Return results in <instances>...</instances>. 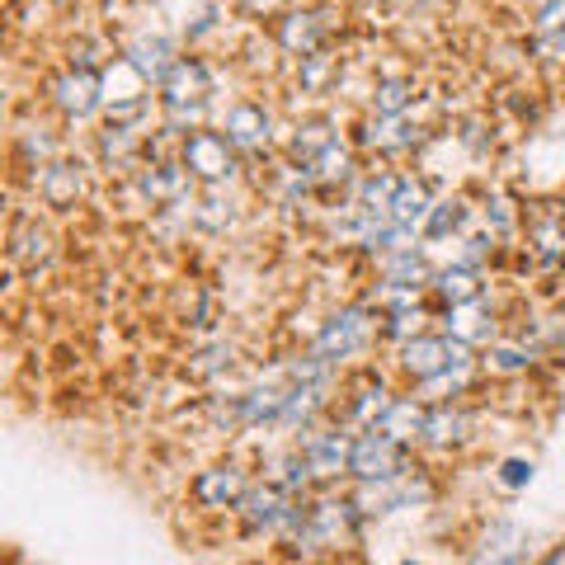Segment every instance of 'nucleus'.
<instances>
[{"mask_svg":"<svg viewBox=\"0 0 565 565\" xmlns=\"http://www.w3.org/2000/svg\"><path fill=\"white\" fill-rule=\"evenodd\" d=\"M476 359H481V353H471L467 344L448 340L444 330H424V334H415L411 344L396 349V373L411 386H424V382H434L438 373H448V367L476 363Z\"/></svg>","mask_w":565,"mask_h":565,"instance_id":"obj_4","label":"nucleus"},{"mask_svg":"<svg viewBox=\"0 0 565 565\" xmlns=\"http://www.w3.org/2000/svg\"><path fill=\"white\" fill-rule=\"evenodd\" d=\"M424 419H429V405H424L419 396H396L392 405H386V415L377 419V429L392 434L405 448H419L424 444Z\"/></svg>","mask_w":565,"mask_h":565,"instance_id":"obj_24","label":"nucleus"},{"mask_svg":"<svg viewBox=\"0 0 565 565\" xmlns=\"http://www.w3.org/2000/svg\"><path fill=\"white\" fill-rule=\"evenodd\" d=\"M486 226H490V236H504V232H514L519 226V212H514V203H509L504 193L486 199Z\"/></svg>","mask_w":565,"mask_h":565,"instance_id":"obj_33","label":"nucleus"},{"mask_svg":"<svg viewBox=\"0 0 565 565\" xmlns=\"http://www.w3.org/2000/svg\"><path fill=\"white\" fill-rule=\"evenodd\" d=\"M429 292L438 297V302H444V311H452V307L481 302V297H486V282H481V274L462 269V264H448V269L434 274V288H429Z\"/></svg>","mask_w":565,"mask_h":565,"instance_id":"obj_27","label":"nucleus"},{"mask_svg":"<svg viewBox=\"0 0 565 565\" xmlns=\"http://www.w3.org/2000/svg\"><path fill=\"white\" fill-rule=\"evenodd\" d=\"M292 448L307 457L316 490H326V486H334V481H344V476H349L353 434L344 429V424H316V429H307V434L292 438Z\"/></svg>","mask_w":565,"mask_h":565,"instance_id":"obj_6","label":"nucleus"},{"mask_svg":"<svg viewBox=\"0 0 565 565\" xmlns=\"http://www.w3.org/2000/svg\"><path fill=\"white\" fill-rule=\"evenodd\" d=\"M43 99L57 109L66 122H85L109 109V99H104V76H90V71H52L43 81Z\"/></svg>","mask_w":565,"mask_h":565,"instance_id":"obj_8","label":"nucleus"},{"mask_svg":"<svg viewBox=\"0 0 565 565\" xmlns=\"http://www.w3.org/2000/svg\"><path fill=\"white\" fill-rule=\"evenodd\" d=\"M494 311H490V302L481 297V302H467V307H452V311H444V334L448 340H457V344H467L471 353H481V349H490L494 344Z\"/></svg>","mask_w":565,"mask_h":565,"instance_id":"obj_19","label":"nucleus"},{"mask_svg":"<svg viewBox=\"0 0 565 565\" xmlns=\"http://www.w3.org/2000/svg\"><path fill=\"white\" fill-rule=\"evenodd\" d=\"M340 71V62L330 57V52H316V57H307V62H297V85H302L307 95H321L326 85H330V76Z\"/></svg>","mask_w":565,"mask_h":565,"instance_id":"obj_31","label":"nucleus"},{"mask_svg":"<svg viewBox=\"0 0 565 565\" xmlns=\"http://www.w3.org/2000/svg\"><path fill=\"white\" fill-rule=\"evenodd\" d=\"M533 47H537V57H542V62L565 66V29L556 33V39H533Z\"/></svg>","mask_w":565,"mask_h":565,"instance_id":"obj_34","label":"nucleus"},{"mask_svg":"<svg viewBox=\"0 0 565 565\" xmlns=\"http://www.w3.org/2000/svg\"><path fill=\"white\" fill-rule=\"evenodd\" d=\"M118 57L128 62V66L137 71V76H141V81H147L151 90H156V85H161V81L170 76V66L184 57V52H180V43H174L166 29H137L132 39L122 43Z\"/></svg>","mask_w":565,"mask_h":565,"instance_id":"obj_14","label":"nucleus"},{"mask_svg":"<svg viewBox=\"0 0 565 565\" xmlns=\"http://www.w3.org/2000/svg\"><path fill=\"white\" fill-rule=\"evenodd\" d=\"M255 486V476L245 462L226 457V462H212L189 481V500L203 509V514H236V504L245 500V490Z\"/></svg>","mask_w":565,"mask_h":565,"instance_id":"obj_7","label":"nucleus"},{"mask_svg":"<svg viewBox=\"0 0 565 565\" xmlns=\"http://www.w3.org/2000/svg\"><path fill=\"white\" fill-rule=\"evenodd\" d=\"M527 259L537 269H565V212H537L527 222Z\"/></svg>","mask_w":565,"mask_h":565,"instance_id":"obj_20","label":"nucleus"},{"mask_svg":"<svg viewBox=\"0 0 565 565\" xmlns=\"http://www.w3.org/2000/svg\"><path fill=\"white\" fill-rule=\"evenodd\" d=\"M533 363H537V349L523 340H494L490 349H481L486 377H523V373H533Z\"/></svg>","mask_w":565,"mask_h":565,"instance_id":"obj_25","label":"nucleus"},{"mask_svg":"<svg viewBox=\"0 0 565 565\" xmlns=\"http://www.w3.org/2000/svg\"><path fill=\"white\" fill-rule=\"evenodd\" d=\"M57 259V232L43 212H20L10 222V269H24L29 278H39L47 264Z\"/></svg>","mask_w":565,"mask_h":565,"instance_id":"obj_10","label":"nucleus"},{"mask_svg":"<svg viewBox=\"0 0 565 565\" xmlns=\"http://www.w3.org/2000/svg\"><path fill=\"white\" fill-rule=\"evenodd\" d=\"M533 546H527V527L514 519H490L481 537L467 546L462 565H533Z\"/></svg>","mask_w":565,"mask_h":565,"instance_id":"obj_11","label":"nucleus"},{"mask_svg":"<svg viewBox=\"0 0 565 565\" xmlns=\"http://www.w3.org/2000/svg\"><path fill=\"white\" fill-rule=\"evenodd\" d=\"M533 457H504L500 467H494V486L500 490H527L533 486Z\"/></svg>","mask_w":565,"mask_h":565,"instance_id":"obj_32","label":"nucleus"},{"mask_svg":"<svg viewBox=\"0 0 565 565\" xmlns=\"http://www.w3.org/2000/svg\"><path fill=\"white\" fill-rule=\"evenodd\" d=\"M415 109V81L411 76H377L367 90V114L377 118H411Z\"/></svg>","mask_w":565,"mask_h":565,"instance_id":"obj_26","label":"nucleus"},{"mask_svg":"<svg viewBox=\"0 0 565 565\" xmlns=\"http://www.w3.org/2000/svg\"><path fill=\"white\" fill-rule=\"evenodd\" d=\"M471 438V415L462 405H429V419H424V444L419 448H434V452H452Z\"/></svg>","mask_w":565,"mask_h":565,"instance_id":"obj_23","label":"nucleus"},{"mask_svg":"<svg viewBox=\"0 0 565 565\" xmlns=\"http://www.w3.org/2000/svg\"><path fill=\"white\" fill-rule=\"evenodd\" d=\"M85 189H90V170H85L81 156H62L47 170L33 174V193L47 212H71L85 203Z\"/></svg>","mask_w":565,"mask_h":565,"instance_id":"obj_12","label":"nucleus"},{"mask_svg":"<svg viewBox=\"0 0 565 565\" xmlns=\"http://www.w3.org/2000/svg\"><path fill=\"white\" fill-rule=\"evenodd\" d=\"M334 141H340V132H334L330 118H297L288 132H282V147H288L292 166H311L316 156H326Z\"/></svg>","mask_w":565,"mask_h":565,"instance_id":"obj_22","label":"nucleus"},{"mask_svg":"<svg viewBox=\"0 0 565 565\" xmlns=\"http://www.w3.org/2000/svg\"><path fill=\"white\" fill-rule=\"evenodd\" d=\"M415 471V448L396 444L382 429H359L349 448V481L353 486H392Z\"/></svg>","mask_w":565,"mask_h":565,"instance_id":"obj_2","label":"nucleus"},{"mask_svg":"<svg viewBox=\"0 0 565 565\" xmlns=\"http://www.w3.org/2000/svg\"><path fill=\"white\" fill-rule=\"evenodd\" d=\"M180 161L199 189H226L241 174V151L226 141L222 128H199L180 141Z\"/></svg>","mask_w":565,"mask_h":565,"instance_id":"obj_3","label":"nucleus"},{"mask_svg":"<svg viewBox=\"0 0 565 565\" xmlns=\"http://www.w3.org/2000/svg\"><path fill=\"white\" fill-rule=\"evenodd\" d=\"M222 132L241 151V161H245V156L269 151L274 137H278L274 132V109L264 99H236L232 109H226V118H222Z\"/></svg>","mask_w":565,"mask_h":565,"instance_id":"obj_13","label":"nucleus"},{"mask_svg":"<svg viewBox=\"0 0 565 565\" xmlns=\"http://www.w3.org/2000/svg\"><path fill=\"white\" fill-rule=\"evenodd\" d=\"M467 217H471V212H467L462 193H444V199L434 203L429 222H424V241H452L467 226Z\"/></svg>","mask_w":565,"mask_h":565,"instance_id":"obj_29","label":"nucleus"},{"mask_svg":"<svg viewBox=\"0 0 565 565\" xmlns=\"http://www.w3.org/2000/svg\"><path fill=\"white\" fill-rule=\"evenodd\" d=\"M434 274H438V264L419 250V245H411V250H396V255H386L377 259V278H382V288H401V292H424V288H434Z\"/></svg>","mask_w":565,"mask_h":565,"instance_id":"obj_18","label":"nucleus"},{"mask_svg":"<svg viewBox=\"0 0 565 565\" xmlns=\"http://www.w3.org/2000/svg\"><path fill=\"white\" fill-rule=\"evenodd\" d=\"M434 203H438V199L429 193V184H424L419 174H401V184H396V199H392V222L401 226V232L424 236V222H429Z\"/></svg>","mask_w":565,"mask_h":565,"instance_id":"obj_21","label":"nucleus"},{"mask_svg":"<svg viewBox=\"0 0 565 565\" xmlns=\"http://www.w3.org/2000/svg\"><path fill=\"white\" fill-rule=\"evenodd\" d=\"M274 43L288 52V57L307 62L316 52H326V20L321 10H288L274 20Z\"/></svg>","mask_w":565,"mask_h":565,"instance_id":"obj_16","label":"nucleus"},{"mask_svg":"<svg viewBox=\"0 0 565 565\" xmlns=\"http://www.w3.org/2000/svg\"><path fill=\"white\" fill-rule=\"evenodd\" d=\"M14 156L29 166V170H47L52 161H62V141L52 128H43V122H33V128H20L14 132Z\"/></svg>","mask_w":565,"mask_h":565,"instance_id":"obj_28","label":"nucleus"},{"mask_svg":"<svg viewBox=\"0 0 565 565\" xmlns=\"http://www.w3.org/2000/svg\"><path fill=\"white\" fill-rule=\"evenodd\" d=\"M424 141H429V132H424L415 118H377V114H367L363 128H359V147L382 151V156L415 151V147H424Z\"/></svg>","mask_w":565,"mask_h":565,"instance_id":"obj_17","label":"nucleus"},{"mask_svg":"<svg viewBox=\"0 0 565 565\" xmlns=\"http://www.w3.org/2000/svg\"><path fill=\"white\" fill-rule=\"evenodd\" d=\"M382 334V311H373V302H349L340 311H330L311 334V353L326 359L330 367L353 363L359 353L373 349V340Z\"/></svg>","mask_w":565,"mask_h":565,"instance_id":"obj_1","label":"nucleus"},{"mask_svg":"<svg viewBox=\"0 0 565 565\" xmlns=\"http://www.w3.org/2000/svg\"><path fill=\"white\" fill-rule=\"evenodd\" d=\"M141 193L151 199V207H189L193 203V174L184 170L180 156H166V161H147L137 170Z\"/></svg>","mask_w":565,"mask_h":565,"instance_id":"obj_15","label":"nucleus"},{"mask_svg":"<svg viewBox=\"0 0 565 565\" xmlns=\"http://www.w3.org/2000/svg\"><path fill=\"white\" fill-rule=\"evenodd\" d=\"M401 392H392V382H386L377 367H363V373L344 377V396H340V419L344 429H377V419L386 415V405H392Z\"/></svg>","mask_w":565,"mask_h":565,"instance_id":"obj_9","label":"nucleus"},{"mask_svg":"<svg viewBox=\"0 0 565 565\" xmlns=\"http://www.w3.org/2000/svg\"><path fill=\"white\" fill-rule=\"evenodd\" d=\"M232 363H236V344H232V340H217V344H207V349L193 353V359H189V373H193V377H222Z\"/></svg>","mask_w":565,"mask_h":565,"instance_id":"obj_30","label":"nucleus"},{"mask_svg":"<svg viewBox=\"0 0 565 565\" xmlns=\"http://www.w3.org/2000/svg\"><path fill=\"white\" fill-rule=\"evenodd\" d=\"M212 95H217V76L203 57H180L170 66V76L156 85L161 114H207Z\"/></svg>","mask_w":565,"mask_h":565,"instance_id":"obj_5","label":"nucleus"},{"mask_svg":"<svg viewBox=\"0 0 565 565\" xmlns=\"http://www.w3.org/2000/svg\"><path fill=\"white\" fill-rule=\"evenodd\" d=\"M552 359H556V363L565 367V330H561V334H556V340H552Z\"/></svg>","mask_w":565,"mask_h":565,"instance_id":"obj_35","label":"nucleus"}]
</instances>
